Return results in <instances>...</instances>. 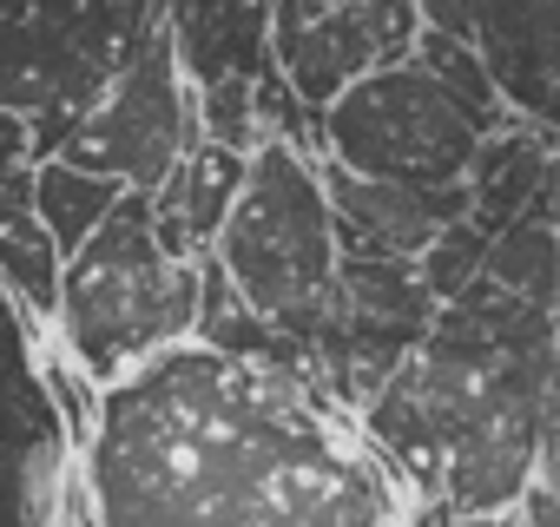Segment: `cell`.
<instances>
[{
  "instance_id": "7402d4cb",
  "label": "cell",
  "mask_w": 560,
  "mask_h": 527,
  "mask_svg": "<svg viewBox=\"0 0 560 527\" xmlns=\"http://www.w3.org/2000/svg\"><path fill=\"white\" fill-rule=\"evenodd\" d=\"M409 527H527L521 514H455V507H442V501H422L416 514H409Z\"/></svg>"
},
{
  "instance_id": "44dd1931",
  "label": "cell",
  "mask_w": 560,
  "mask_h": 527,
  "mask_svg": "<svg viewBox=\"0 0 560 527\" xmlns=\"http://www.w3.org/2000/svg\"><path fill=\"white\" fill-rule=\"evenodd\" d=\"M416 14L429 34H448L462 47H475V21H481V0H416Z\"/></svg>"
},
{
  "instance_id": "d6986e66",
  "label": "cell",
  "mask_w": 560,
  "mask_h": 527,
  "mask_svg": "<svg viewBox=\"0 0 560 527\" xmlns=\"http://www.w3.org/2000/svg\"><path fill=\"white\" fill-rule=\"evenodd\" d=\"M481 264H488V237L462 218V224H448V231L422 250L416 271H422V291H429V297H435V311H442V304H455V297L481 278Z\"/></svg>"
},
{
  "instance_id": "52a82bcc",
  "label": "cell",
  "mask_w": 560,
  "mask_h": 527,
  "mask_svg": "<svg viewBox=\"0 0 560 527\" xmlns=\"http://www.w3.org/2000/svg\"><path fill=\"white\" fill-rule=\"evenodd\" d=\"M198 139H205L198 132V93L178 73V54H172V40L159 27L126 60V73L86 106V119L67 132V145L54 159L73 165V172H93V178H106L119 191L152 198Z\"/></svg>"
},
{
  "instance_id": "2e32d148",
  "label": "cell",
  "mask_w": 560,
  "mask_h": 527,
  "mask_svg": "<svg viewBox=\"0 0 560 527\" xmlns=\"http://www.w3.org/2000/svg\"><path fill=\"white\" fill-rule=\"evenodd\" d=\"M481 278L547 317H560V237H553V204H534L527 218H514L501 237H488V264Z\"/></svg>"
},
{
  "instance_id": "9a60e30c",
  "label": "cell",
  "mask_w": 560,
  "mask_h": 527,
  "mask_svg": "<svg viewBox=\"0 0 560 527\" xmlns=\"http://www.w3.org/2000/svg\"><path fill=\"white\" fill-rule=\"evenodd\" d=\"M553 191H560V139L527 119H508L494 139H481L468 165V224L481 237H501L534 204H553Z\"/></svg>"
},
{
  "instance_id": "ba28073f",
  "label": "cell",
  "mask_w": 560,
  "mask_h": 527,
  "mask_svg": "<svg viewBox=\"0 0 560 527\" xmlns=\"http://www.w3.org/2000/svg\"><path fill=\"white\" fill-rule=\"evenodd\" d=\"M435 324V297L422 291L416 264H376V257H343L337 297L324 311V324L304 343L311 376L324 383V396L363 422V409L396 383V370L422 350Z\"/></svg>"
},
{
  "instance_id": "30bf717a",
  "label": "cell",
  "mask_w": 560,
  "mask_h": 527,
  "mask_svg": "<svg viewBox=\"0 0 560 527\" xmlns=\"http://www.w3.org/2000/svg\"><path fill=\"white\" fill-rule=\"evenodd\" d=\"M67 415L34 350V317L0 284V527H60L67 494Z\"/></svg>"
},
{
  "instance_id": "277c9868",
  "label": "cell",
  "mask_w": 560,
  "mask_h": 527,
  "mask_svg": "<svg viewBox=\"0 0 560 527\" xmlns=\"http://www.w3.org/2000/svg\"><path fill=\"white\" fill-rule=\"evenodd\" d=\"M218 278L231 284V297L264 317L298 356L311 343V330L324 324L337 278H343V244H337V218L324 198V172L311 152L298 145H264L244 172V191L218 231ZM311 370V363H304Z\"/></svg>"
},
{
  "instance_id": "e0dca14e",
  "label": "cell",
  "mask_w": 560,
  "mask_h": 527,
  "mask_svg": "<svg viewBox=\"0 0 560 527\" xmlns=\"http://www.w3.org/2000/svg\"><path fill=\"white\" fill-rule=\"evenodd\" d=\"M119 198H126L119 185H106V178H93V172H73V165H60V159L34 165V218H40V231L54 237L60 257L86 250V237L119 211Z\"/></svg>"
},
{
  "instance_id": "5b68a950",
  "label": "cell",
  "mask_w": 560,
  "mask_h": 527,
  "mask_svg": "<svg viewBox=\"0 0 560 527\" xmlns=\"http://www.w3.org/2000/svg\"><path fill=\"white\" fill-rule=\"evenodd\" d=\"M165 0H0V106L34 126L47 165L86 106L159 34Z\"/></svg>"
},
{
  "instance_id": "8fae6325",
  "label": "cell",
  "mask_w": 560,
  "mask_h": 527,
  "mask_svg": "<svg viewBox=\"0 0 560 527\" xmlns=\"http://www.w3.org/2000/svg\"><path fill=\"white\" fill-rule=\"evenodd\" d=\"M324 172V198L337 218V244L343 257H376V264H422V250L468 218V185L462 191H402V185H376L357 178L330 159H317Z\"/></svg>"
},
{
  "instance_id": "3957f363",
  "label": "cell",
  "mask_w": 560,
  "mask_h": 527,
  "mask_svg": "<svg viewBox=\"0 0 560 527\" xmlns=\"http://www.w3.org/2000/svg\"><path fill=\"white\" fill-rule=\"evenodd\" d=\"M205 317V264H178L159 231L152 204L139 191L119 198V211L60 264V350L73 370L100 389H119L145 363L185 350Z\"/></svg>"
},
{
  "instance_id": "ffe728a7",
  "label": "cell",
  "mask_w": 560,
  "mask_h": 527,
  "mask_svg": "<svg viewBox=\"0 0 560 527\" xmlns=\"http://www.w3.org/2000/svg\"><path fill=\"white\" fill-rule=\"evenodd\" d=\"M34 172V126L0 106V185H21Z\"/></svg>"
},
{
  "instance_id": "5bb4252c",
  "label": "cell",
  "mask_w": 560,
  "mask_h": 527,
  "mask_svg": "<svg viewBox=\"0 0 560 527\" xmlns=\"http://www.w3.org/2000/svg\"><path fill=\"white\" fill-rule=\"evenodd\" d=\"M244 172H250L244 152H224V145L198 139L172 165V178L145 198L152 204V231H159V244L178 264H205L218 250V231H224V218H231V204L244 191Z\"/></svg>"
},
{
  "instance_id": "6da1fadb",
  "label": "cell",
  "mask_w": 560,
  "mask_h": 527,
  "mask_svg": "<svg viewBox=\"0 0 560 527\" xmlns=\"http://www.w3.org/2000/svg\"><path fill=\"white\" fill-rule=\"evenodd\" d=\"M93 527H396L370 442L324 383L185 343L100 389Z\"/></svg>"
},
{
  "instance_id": "7c38bea8",
  "label": "cell",
  "mask_w": 560,
  "mask_h": 527,
  "mask_svg": "<svg viewBox=\"0 0 560 527\" xmlns=\"http://www.w3.org/2000/svg\"><path fill=\"white\" fill-rule=\"evenodd\" d=\"M475 54L501 106L560 139V0H481Z\"/></svg>"
},
{
  "instance_id": "7a4b0ae2",
  "label": "cell",
  "mask_w": 560,
  "mask_h": 527,
  "mask_svg": "<svg viewBox=\"0 0 560 527\" xmlns=\"http://www.w3.org/2000/svg\"><path fill=\"white\" fill-rule=\"evenodd\" d=\"M560 350V317L475 278L435 311L422 350L363 409V442L409 481L416 507L514 514L540 468V396Z\"/></svg>"
},
{
  "instance_id": "8992f818",
  "label": "cell",
  "mask_w": 560,
  "mask_h": 527,
  "mask_svg": "<svg viewBox=\"0 0 560 527\" xmlns=\"http://www.w3.org/2000/svg\"><path fill=\"white\" fill-rule=\"evenodd\" d=\"M317 139L330 165L376 185H402V191H462L481 152V132L468 126V113L416 60L350 86L324 113Z\"/></svg>"
},
{
  "instance_id": "4fadbf2b",
  "label": "cell",
  "mask_w": 560,
  "mask_h": 527,
  "mask_svg": "<svg viewBox=\"0 0 560 527\" xmlns=\"http://www.w3.org/2000/svg\"><path fill=\"white\" fill-rule=\"evenodd\" d=\"M270 8L277 0H165L159 27L178 54V73L191 80V93H211L231 80H244V86L277 80Z\"/></svg>"
},
{
  "instance_id": "9c48e42d",
  "label": "cell",
  "mask_w": 560,
  "mask_h": 527,
  "mask_svg": "<svg viewBox=\"0 0 560 527\" xmlns=\"http://www.w3.org/2000/svg\"><path fill=\"white\" fill-rule=\"evenodd\" d=\"M416 40H422L416 0H277L270 8L277 80L317 119L370 73L409 67Z\"/></svg>"
},
{
  "instance_id": "603a6c76",
  "label": "cell",
  "mask_w": 560,
  "mask_h": 527,
  "mask_svg": "<svg viewBox=\"0 0 560 527\" xmlns=\"http://www.w3.org/2000/svg\"><path fill=\"white\" fill-rule=\"evenodd\" d=\"M553 237H560V191H553Z\"/></svg>"
},
{
  "instance_id": "ac0fdd59",
  "label": "cell",
  "mask_w": 560,
  "mask_h": 527,
  "mask_svg": "<svg viewBox=\"0 0 560 527\" xmlns=\"http://www.w3.org/2000/svg\"><path fill=\"white\" fill-rule=\"evenodd\" d=\"M416 67L468 113V126L481 132V139H494L514 113L501 106V93H494V80H488V67H481V54L475 47H462V40H448V34H429L422 27V40H416Z\"/></svg>"
}]
</instances>
